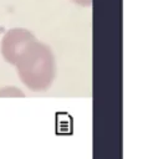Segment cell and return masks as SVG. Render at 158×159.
Returning <instances> with one entry per match:
<instances>
[{
  "label": "cell",
  "instance_id": "3",
  "mask_svg": "<svg viewBox=\"0 0 158 159\" xmlns=\"http://www.w3.org/2000/svg\"><path fill=\"white\" fill-rule=\"evenodd\" d=\"M24 92H21L17 87L8 86L0 88V97H24Z\"/></svg>",
  "mask_w": 158,
  "mask_h": 159
},
{
  "label": "cell",
  "instance_id": "4",
  "mask_svg": "<svg viewBox=\"0 0 158 159\" xmlns=\"http://www.w3.org/2000/svg\"><path fill=\"white\" fill-rule=\"evenodd\" d=\"M72 1L77 5H81V6H90L92 4V0H72Z\"/></svg>",
  "mask_w": 158,
  "mask_h": 159
},
{
  "label": "cell",
  "instance_id": "2",
  "mask_svg": "<svg viewBox=\"0 0 158 159\" xmlns=\"http://www.w3.org/2000/svg\"><path fill=\"white\" fill-rule=\"evenodd\" d=\"M35 40L36 37L33 35V32H30L26 29H10L3 36L1 42H0V51H1L4 60L15 66L21 52L26 49L29 44H31Z\"/></svg>",
  "mask_w": 158,
  "mask_h": 159
},
{
  "label": "cell",
  "instance_id": "1",
  "mask_svg": "<svg viewBox=\"0 0 158 159\" xmlns=\"http://www.w3.org/2000/svg\"><path fill=\"white\" fill-rule=\"evenodd\" d=\"M15 66L20 81L33 92L47 91L56 76V61L52 50L38 40L26 46Z\"/></svg>",
  "mask_w": 158,
  "mask_h": 159
}]
</instances>
